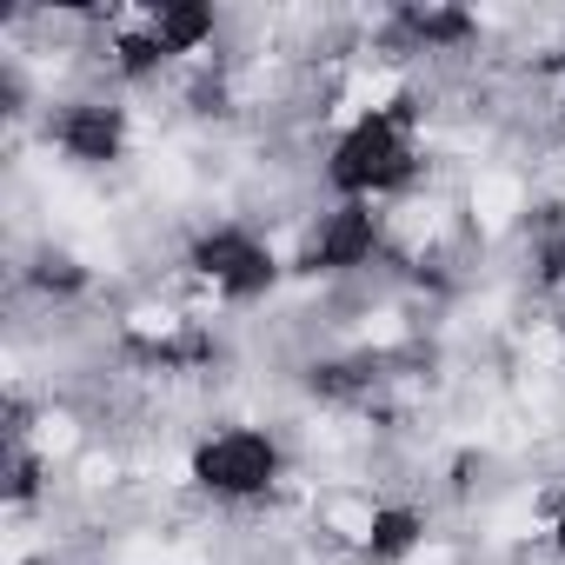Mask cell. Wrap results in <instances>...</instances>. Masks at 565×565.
Segmentation results:
<instances>
[{
  "label": "cell",
  "instance_id": "cell-8",
  "mask_svg": "<svg viewBox=\"0 0 565 565\" xmlns=\"http://www.w3.org/2000/svg\"><path fill=\"white\" fill-rule=\"evenodd\" d=\"M14 565H67V558H61V552H21Z\"/></svg>",
  "mask_w": 565,
  "mask_h": 565
},
{
  "label": "cell",
  "instance_id": "cell-7",
  "mask_svg": "<svg viewBox=\"0 0 565 565\" xmlns=\"http://www.w3.org/2000/svg\"><path fill=\"white\" fill-rule=\"evenodd\" d=\"M545 545H552V558H565V499H558L552 519H545Z\"/></svg>",
  "mask_w": 565,
  "mask_h": 565
},
{
  "label": "cell",
  "instance_id": "cell-2",
  "mask_svg": "<svg viewBox=\"0 0 565 565\" xmlns=\"http://www.w3.org/2000/svg\"><path fill=\"white\" fill-rule=\"evenodd\" d=\"M287 479H294L287 439H279L273 426H253V419L213 426V433H200L186 446V486L200 499H213V505H233V512L239 505H266Z\"/></svg>",
  "mask_w": 565,
  "mask_h": 565
},
{
  "label": "cell",
  "instance_id": "cell-4",
  "mask_svg": "<svg viewBox=\"0 0 565 565\" xmlns=\"http://www.w3.org/2000/svg\"><path fill=\"white\" fill-rule=\"evenodd\" d=\"M47 147L81 173H114L134 153V107L120 94H67L41 114Z\"/></svg>",
  "mask_w": 565,
  "mask_h": 565
},
{
  "label": "cell",
  "instance_id": "cell-5",
  "mask_svg": "<svg viewBox=\"0 0 565 565\" xmlns=\"http://www.w3.org/2000/svg\"><path fill=\"white\" fill-rule=\"evenodd\" d=\"M147 28H153V41L167 47L173 67H206V54L226 34L220 8H206V0H160V8H147Z\"/></svg>",
  "mask_w": 565,
  "mask_h": 565
},
{
  "label": "cell",
  "instance_id": "cell-3",
  "mask_svg": "<svg viewBox=\"0 0 565 565\" xmlns=\"http://www.w3.org/2000/svg\"><path fill=\"white\" fill-rule=\"evenodd\" d=\"M393 259V213L360 200H327L307 213L294 246V279H360Z\"/></svg>",
  "mask_w": 565,
  "mask_h": 565
},
{
  "label": "cell",
  "instance_id": "cell-1",
  "mask_svg": "<svg viewBox=\"0 0 565 565\" xmlns=\"http://www.w3.org/2000/svg\"><path fill=\"white\" fill-rule=\"evenodd\" d=\"M180 266H186V279L200 294H213V307H259V300L279 294V279L294 273L287 253H279L253 220H233V213L200 220L186 233V246H180Z\"/></svg>",
  "mask_w": 565,
  "mask_h": 565
},
{
  "label": "cell",
  "instance_id": "cell-6",
  "mask_svg": "<svg viewBox=\"0 0 565 565\" xmlns=\"http://www.w3.org/2000/svg\"><path fill=\"white\" fill-rule=\"evenodd\" d=\"M426 539H433V525H426V512L413 505V499H380L373 505V519H366V532H360V565H413L419 552H426Z\"/></svg>",
  "mask_w": 565,
  "mask_h": 565
}]
</instances>
